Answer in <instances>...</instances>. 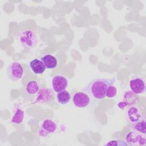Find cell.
Here are the masks:
<instances>
[{"instance_id":"6da1fadb","label":"cell","mask_w":146,"mask_h":146,"mask_svg":"<svg viewBox=\"0 0 146 146\" xmlns=\"http://www.w3.org/2000/svg\"><path fill=\"white\" fill-rule=\"evenodd\" d=\"M115 82V78L95 79L91 81L83 91L96 99H102L106 97L108 87L113 85Z\"/></svg>"},{"instance_id":"7a4b0ae2","label":"cell","mask_w":146,"mask_h":146,"mask_svg":"<svg viewBox=\"0 0 146 146\" xmlns=\"http://www.w3.org/2000/svg\"><path fill=\"white\" fill-rule=\"evenodd\" d=\"M17 39L19 43L25 48L32 49L38 44V38L35 31L31 29H26L17 34Z\"/></svg>"},{"instance_id":"3957f363","label":"cell","mask_w":146,"mask_h":146,"mask_svg":"<svg viewBox=\"0 0 146 146\" xmlns=\"http://www.w3.org/2000/svg\"><path fill=\"white\" fill-rule=\"evenodd\" d=\"M125 143L131 146H144L146 145V134H143L136 131H132L127 133Z\"/></svg>"},{"instance_id":"277c9868","label":"cell","mask_w":146,"mask_h":146,"mask_svg":"<svg viewBox=\"0 0 146 146\" xmlns=\"http://www.w3.org/2000/svg\"><path fill=\"white\" fill-rule=\"evenodd\" d=\"M7 74L9 78L13 82L21 80L23 75V69L21 63L18 62H12L7 67Z\"/></svg>"},{"instance_id":"5b68a950","label":"cell","mask_w":146,"mask_h":146,"mask_svg":"<svg viewBox=\"0 0 146 146\" xmlns=\"http://www.w3.org/2000/svg\"><path fill=\"white\" fill-rule=\"evenodd\" d=\"M129 85L131 91L135 94H143L145 92V82L144 79L141 76H133L129 82Z\"/></svg>"},{"instance_id":"8992f818","label":"cell","mask_w":146,"mask_h":146,"mask_svg":"<svg viewBox=\"0 0 146 146\" xmlns=\"http://www.w3.org/2000/svg\"><path fill=\"white\" fill-rule=\"evenodd\" d=\"M127 116L130 123H136L144 117V110L136 105L131 106L127 111Z\"/></svg>"},{"instance_id":"52a82bcc","label":"cell","mask_w":146,"mask_h":146,"mask_svg":"<svg viewBox=\"0 0 146 146\" xmlns=\"http://www.w3.org/2000/svg\"><path fill=\"white\" fill-rule=\"evenodd\" d=\"M72 101L75 107L80 108H83L90 104L91 102V98L88 93L82 91L77 92L74 95Z\"/></svg>"},{"instance_id":"ba28073f","label":"cell","mask_w":146,"mask_h":146,"mask_svg":"<svg viewBox=\"0 0 146 146\" xmlns=\"http://www.w3.org/2000/svg\"><path fill=\"white\" fill-rule=\"evenodd\" d=\"M57 129V124L51 119H45L43 121L38 133L40 136L47 137L54 133Z\"/></svg>"},{"instance_id":"9c48e42d","label":"cell","mask_w":146,"mask_h":146,"mask_svg":"<svg viewBox=\"0 0 146 146\" xmlns=\"http://www.w3.org/2000/svg\"><path fill=\"white\" fill-rule=\"evenodd\" d=\"M68 84L67 79L63 75H56L52 78V88L56 93L66 90Z\"/></svg>"},{"instance_id":"30bf717a","label":"cell","mask_w":146,"mask_h":146,"mask_svg":"<svg viewBox=\"0 0 146 146\" xmlns=\"http://www.w3.org/2000/svg\"><path fill=\"white\" fill-rule=\"evenodd\" d=\"M37 94L38 96L34 102V103H40L41 104H46L50 102L53 98L52 90L48 87H44L40 89Z\"/></svg>"},{"instance_id":"8fae6325","label":"cell","mask_w":146,"mask_h":146,"mask_svg":"<svg viewBox=\"0 0 146 146\" xmlns=\"http://www.w3.org/2000/svg\"><path fill=\"white\" fill-rule=\"evenodd\" d=\"M29 67L30 70L36 75L43 74L46 70V67L42 61L37 58L33 59L30 62Z\"/></svg>"},{"instance_id":"7c38bea8","label":"cell","mask_w":146,"mask_h":146,"mask_svg":"<svg viewBox=\"0 0 146 146\" xmlns=\"http://www.w3.org/2000/svg\"><path fill=\"white\" fill-rule=\"evenodd\" d=\"M40 60L43 63L46 68L49 70L55 68L58 64L57 58L51 54H46L43 55L41 58Z\"/></svg>"},{"instance_id":"4fadbf2b","label":"cell","mask_w":146,"mask_h":146,"mask_svg":"<svg viewBox=\"0 0 146 146\" xmlns=\"http://www.w3.org/2000/svg\"><path fill=\"white\" fill-rule=\"evenodd\" d=\"M123 102L127 106L135 105L139 102V97L137 95L135 94L131 91H127L123 95Z\"/></svg>"},{"instance_id":"5bb4252c","label":"cell","mask_w":146,"mask_h":146,"mask_svg":"<svg viewBox=\"0 0 146 146\" xmlns=\"http://www.w3.org/2000/svg\"><path fill=\"white\" fill-rule=\"evenodd\" d=\"M40 90V86L38 82L35 80L29 81L25 87L26 92L30 95L37 94Z\"/></svg>"},{"instance_id":"9a60e30c","label":"cell","mask_w":146,"mask_h":146,"mask_svg":"<svg viewBox=\"0 0 146 146\" xmlns=\"http://www.w3.org/2000/svg\"><path fill=\"white\" fill-rule=\"evenodd\" d=\"M71 99L70 93L67 90L59 92L56 94V100L60 105H66L68 104Z\"/></svg>"},{"instance_id":"2e32d148","label":"cell","mask_w":146,"mask_h":146,"mask_svg":"<svg viewBox=\"0 0 146 146\" xmlns=\"http://www.w3.org/2000/svg\"><path fill=\"white\" fill-rule=\"evenodd\" d=\"M25 117V112L19 107L15 109V113L11 118V122L13 124L19 125L21 124Z\"/></svg>"},{"instance_id":"e0dca14e","label":"cell","mask_w":146,"mask_h":146,"mask_svg":"<svg viewBox=\"0 0 146 146\" xmlns=\"http://www.w3.org/2000/svg\"><path fill=\"white\" fill-rule=\"evenodd\" d=\"M146 122L145 120V117H144L141 120L132 123V129L133 131H136L142 133L143 134H146Z\"/></svg>"},{"instance_id":"ac0fdd59","label":"cell","mask_w":146,"mask_h":146,"mask_svg":"<svg viewBox=\"0 0 146 146\" xmlns=\"http://www.w3.org/2000/svg\"><path fill=\"white\" fill-rule=\"evenodd\" d=\"M106 145H116V146H126L127 145V143L125 141H124L122 139H116V140H112L106 144H105Z\"/></svg>"},{"instance_id":"d6986e66","label":"cell","mask_w":146,"mask_h":146,"mask_svg":"<svg viewBox=\"0 0 146 146\" xmlns=\"http://www.w3.org/2000/svg\"><path fill=\"white\" fill-rule=\"evenodd\" d=\"M117 89L116 87L113 85L110 86L107 90L106 92V97L108 98H112L115 97L117 94Z\"/></svg>"},{"instance_id":"ffe728a7","label":"cell","mask_w":146,"mask_h":146,"mask_svg":"<svg viewBox=\"0 0 146 146\" xmlns=\"http://www.w3.org/2000/svg\"><path fill=\"white\" fill-rule=\"evenodd\" d=\"M117 106H118L119 108H121V109H124V108H125L127 107L124 102H120V103H119L117 104Z\"/></svg>"}]
</instances>
